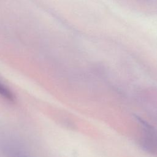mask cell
<instances>
[{"label": "cell", "mask_w": 157, "mask_h": 157, "mask_svg": "<svg viewBox=\"0 0 157 157\" xmlns=\"http://www.w3.org/2000/svg\"><path fill=\"white\" fill-rule=\"evenodd\" d=\"M142 126L144 131L140 142L142 148L150 153L157 154V132L145 123H143Z\"/></svg>", "instance_id": "obj_1"}, {"label": "cell", "mask_w": 157, "mask_h": 157, "mask_svg": "<svg viewBox=\"0 0 157 157\" xmlns=\"http://www.w3.org/2000/svg\"><path fill=\"white\" fill-rule=\"evenodd\" d=\"M16 147H9L6 150L9 157H30L25 151Z\"/></svg>", "instance_id": "obj_2"}, {"label": "cell", "mask_w": 157, "mask_h": 157, "mask_svg": "<svg viewBox=\"0 0 157 157\" xmlns=\"http://www.w3.org/2000/svg\"><path fill=\"white\" fill-rule=\"evenodd\" d=\"M0 96L12 102L15 100V95L13 93L1 82H0Z\"/></svg>", "instance_id": "obj_3"}]
</instances>
